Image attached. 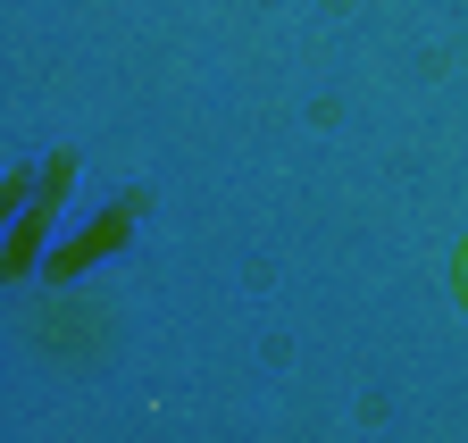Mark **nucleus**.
<instances>
[{
	"mask_svg": "<svg viewBox=\"0 0 468 443\" xmlns=\"http://www.w3.org/2000/svg\"><path fill=\"white\" fill-rule=\"evenodd\" d=\"M460 285H468V259H460Z\"/></svg>",
	"mask_w": 468,
	"mask_h": 443,
	"instance_id": "1",
	"label": "nucleus"
}]
</instances>
